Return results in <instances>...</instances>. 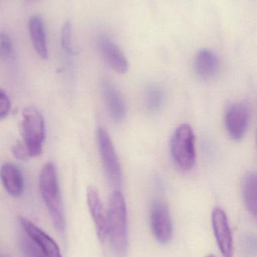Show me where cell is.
I'll list each match as a JSON object with an SVG mask.
<instances>
[{
  "label": "cell",
  "instance_id": "6da1fadb",
  "mask_svg": "<svg viewBox=\"0 0 257 257\" xmlns=\"http://www.w3.org/2000/svg\"><path fill=\"white\" fill-rule=\"evenodd\" d=\"M107 236L118 257H125L128 253V212L125 198L120 190L112 193L107 211Z\"/></svg>",
  "mask_w": 257,
  "mask_h": 257
},
{
  "label": "cell",
  "instance_id": "7a4b0ae2",
  "mask_svg": "<svg viewBox=\"0 0 257 257\" xmlns=\"http://www.w3.org/2000/svg\"><path fill=\"white\" fill-rule=\"evenodd\" d=\"M39 189L54 227L60 232H63L66 226V217L57 172L53 163H47L42 168L39 178Z\"/></svg>",
  "mask_w": 257,
  "mask_h": 257
},
{
  "label": "cell",
  "instance_id": "3957f363",
  "mask_svg": "<svg viewBox=\"0 0 257 257\" xmlns=\"http://www.w3.org/2000/svg\"><path fill=\"white\" fill-rule=\"evenodd\" d=\"M170 152L176 164L190 171L196 163V137L190 124L184 123L175 130L170 141Z\"/></svg>",
  "mask_w": 257,
  "mask_h": 257
},
{
  "label": "cell",
  "instance_id": "277c9868",
  "mask_svg": "<svg viewBox=\"0 0 257 257\" xmlns=\"http://www.w3.org/2000/svg\"><path fill=\"white\" fill-rule=\"evenodd\" d=\"M22 133L24 145L31 157L42 152L45 136V121L41 113L33 107H28L22 113Z\"/></svg>",
  "mask_w": 257,
  "mask_h": 257
},
{
  "label": "cell",
  "instance_id": "5b68a950",
  "mask_svg": "<svg viewBox=\"0 0 257 257\" xmlns=\"http://www.w3.org/2000/svg\"><path fill=\"white\" fill-rule=\"evenodd\" d=\"M97 137L106 175L111 185L118 188L122 184V172L113 141L108 132L102 127L98 128Z\"/></svg>",
  "mask_w": 257,
  "mask_h": 257
},
{
  "label": "cell",
  "instance_id": "8992f818",
  "mask_svg": "<svg viewBox=\"0 0 257 257\" xmlns=\"http://www.w3.org/2000/svg\"><path fill=\"white\" fill-rule=\"evenodd\" d=\"M151 228L157 241L161 244H167L173 235V224L170 211L162 201L154 202L151 209Z\"/></svg>",
  "mask_w": 257,
  "mask_h": 257
},
{
  "label": "cell",
  "instance_id": "52a82bcc",
  "mask_svg": "<svg viewBox=\"0 0 257 257\" xmlns=\"http://www.w3.org/2000/svg\"><path fill=\"white\" fill-rule=\"evenodd\" d=\"M250 123V110L242 102L232 104L226 113L225 125L228 134L235 141H241L245 136Z\"/></svg>",
  "mask_w": 257,
  "mask_h": 257
},
{
  "label": "cell",
  "instance_id": "ba28073f",
  "mask_svg": "<svg viewBox=\"0 0 257 257\" xmlns=\"http://www.w3.org/2000/svg\"><path fill=\"white\" fill-rule=\"evenodd\" d=\"M211 220L214 235L222 254L224 257L233 256V238L226 213L221 208H214L211 214Z\"/></svg>",
  "mask_w": 257,
  "mask_h": 257
},
{
  "label": "cell",
  "instance_id": "9c48e42d",
  "mask_svg": "<svg viewBox=\"0 0 257 257\" xmlns=\"http://www.w3.org/2000/svg\"><path fill=\"white\" fill-rule=\"evenodd\" d=\"M86 199L89 211L95 223L97 235L100 241H104L107 237V212L96 187L93 186L88 187Z\"/></svg>",
  "mask_w": 257,
  "mask_h": 257
},
{
  "label": "cell",
  "instance_id": "30bf717a",
  "mask_svg": "<svg viewBox=\"0 0 257 257\" xmlns=\"http://www.w3.org/2000/svg\"><path fill=\"white\" fill-rule=\"evenodd\" d=\"M20 223L31 238L40 249L45 257H62L60 248L57 243L45 232L33 224L25 217H19Z\"/></svg>",
  "mask_w": 257,
  "mask_h": 257
},
{
  "label": "cell",
  "instance_id": "8fae6325",
  "mask_svg": "<svg viewBox=\"0 0 257 257\" xmlns=\"http://www.w3.org/2000/svg\"><path fill=\"white\" fill-rule=\"evenodd\" d=\"M98 48L107 63L120 74H125L129 69V63L122 50L110 38L101 36L98 40Z\"/></svg>",
  "mask_w": 257,
  "mask_h": 257
},
{
  "label": "cell",
  "instance_id": "7c38bea8",
  "mask_svg": "<svg viewBox=\"0 0 257 257\" xmlns=\"http://www.w3.org/2000/svg\"><path fill=\"white\" fill-rule=\"evenodd\" d=\"M101 91L112 118L116 122L122 121L126 116V105L117 87L109 80H103Z\"/></svg>",
  "mask_w": 257,
  "mask_h": 257
},
{
  "label": "cell",
  "instance_id": "4fadbf2b",
  "mask_svg": "<svg viewBox=\"0 0 257 257\" xmlns=\"http://www.w3.org/2000/svg\"><path fill=\"white\" fill-rule=\"evenodd\" d=\"M196 74L203 80L214 78L220 68L218 57L211 50L203 48L198 51L194 60Z\"/></svg>",
  "mask_w": 257,
  "mask_h": 257
},
{
  "label": "cell",
  "instance_id": "5bb4252c",
  "mask_svg": "<svg viewBox=\"0 0 257 257\" xmlns=\"http://www.w3.org/2000/svg\"><path fill=\"white\" fill-rule=\"evenodd\" d=\"M0 178L6 191L18 197L24 190V182L20 169L13 163H5L0 169Z\"/></svg>",
  "mask_w": 257,
  "mask_h": 257
},
{
  "label": "cell",
  "instance_id": "9a60e30c",
  "mask_svg": "<svg viewBox=\"0 0 257 257\" xmlns=\"http://www.w3.org/2000/svg\"><path fill=\"white\" fill-rule=\"evenodd\" d=\"M28 26L29 33L35 51L41 58H48V47L43 21L40 17L35 15L29 20Z\"/></svg>",
  "mask_w": 257,
  "mask_h": 257
},
{
  "label": "cell",
  "instance_id": "2e32d148",
  "mask_svg": "<svg viewBox=\"0 0 257 257\" xmlns=\"http://www.w3.org/2000/svg\"><path fill=\"white\" fill-rule=\"evenodd\" d=\"M243 198L249 212L256 217L257 213V181L254 172H250L246 175L243 181Z\"/></svg>",
  "mask_w": 257,
  "mask_h": 257
},
{
  "label": "cell",
  "instance_id": "e0dca14e",
  "mask_svg": "<svg viewBox=\"0 0 257 257\" xmlns=\"http://www.w3.org/2000/svg\"><path fill=\"white\" fill-rule=\"evenodd\" d=\"M145 106L149 112H159L165 103V93L162 87L156 84L149 85L146 88L144 96Z\"/></svg>",
  "mask_w": 257,
  "mask_h": 257
},
{
  "label": "cell",
  "instance_id": "ac0fdd59",
  "mask_svg": "<svg viewBox=\"0 0 257 257\" xmlns=\"http://www.w3.org/2000/svg\"><path fill=\"white\" fill-rule=\"evenodd\" d=\"M21 247L25 257H45L37 244L30 238H23Z\"/></svg>",
  "mask_w": 257,
  "mask_h": 257
},
{
  "label": "cell",
  "instance_id": "d6986e66",
  "mask_svg": "<svg viewBox=\"0 0 257 257\" xmlns=\"http://www.w3.org/2000/svg\"><path fill=\"white\" fill-rule=\"evenodd\" d=\"M72 26L69 22H66L63 24L61 30V45L63 49L69 53V54H73V50L72 48Z\"/></svg>",
  "mask_w": 257,
  "mask_h": 257
},
{
  "label": "cell",
  "instance_id": "ffe728a7",
  "mask_svg": "<svg viewBox=\"0 0 257 257\" xmlns=\"http://www.w3.org/2000/svg\"><path fill=\"white\" fill-rule=\"evenodd\" d=\"M12 52V44L10 38L5 33L0 34V58L7 60Z\"/></svg>",
  "mask_w": 257,
  "mask_h": 257
},
{
  "label": "cell",
  "instance_id": "44dd1931",
  "mask_svg": "<svg viewBox=\"0 0 257 257\" xmlns=\"http://www.w3.org/2000/svg\"><path fill=\"white\" fill-rule=\"evenodd\" d=\"M10 109V99L6 92L0 88V120L7 117Z\"/></svg>",
  "mask_w": 257,
  "mask_h": 257
},
{
  "label": "cell",
  "instance_id": "7402d4cb",
  "mask_svg": "<svg viewBox=\"0 0 257 257\" xmlns=\"http://www.w3.org/2000/svg\"><path fill=\"white\" fill-rule=\"evenodd\" d=\"M12 152H13L15 157L18 160H25L30 157L25 145L21 143V142H18L14 145L13 148H12Z\"/></svg>",
  "mask_w": 257,
  "mask_h": 257
},
{
  "label": "cell",
  "instance_id": "603a6c76",
  "mask_svg": "<svg viewBox=\"0 0 257 257\" xmlns=\"http://www.w3.org/2000/svg\"><path fill=\"white\" fill-rule=\"evenodd\" d=\"M206 257H216V256H214V255L210 254V255H208V256H207Z\"/></svg>",
  "mask_w": 257,
  "mask_h": 257
}]
</instances>
